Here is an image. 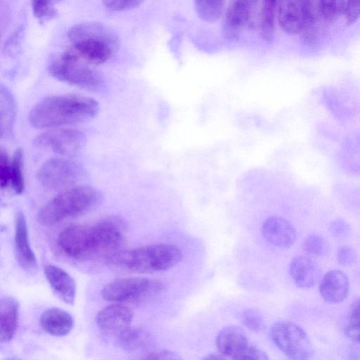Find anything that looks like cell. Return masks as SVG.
<instances>
[{"instance_id": "cell-19", "label": "cell", "mask_w": 360, "mask_h": 360, "mask_svg": "<svg viewBox=\"0 0 360 360\" xmlns=\"http://www.w3.org/2000/svg\"><path fill=\"white\" fill-rule=\"evenodd\" d=\"M250 1H233L226 11L223 31L226 38H237L248 26Z\"/></svg>"}, {"instance_id": "cell-35", "label": "cell", "mask_w": 360, "mask_h": 360, "mask_svg": "<svg viewBox=\"0 0 360 360\" xmlns=\"http://www.w3.org/2000/svg\"><path fill=\"white\" fill-rule=\"evenodd\" d=\"M236 360H269L266 354L260 348L249 345Z\"/></svg>"}, {"instance_id": "cell-2", "label": "cell", "mask_w": 360, "mask_h": 360, "mask_svg": "<svg viewBox=\"0 0 360 360\" xmlns=\"http://www.w3.org/2000/svg\"><path fill=\"white\" fill-rule=\"evenodd\" d=\"M99 110L95 99L78 94L46 97L35 104L28 115L35 128H51L87 121Z\"/></svg>"}, {"instance_id": "cell-15", "label": "cell", "mask_w": 360, "mask_h": 360, "mask_svg": "<svg viewBox=\"0 0 360 360\" xmlns=\"http://www.w3.org/2000/svg\"><path fill=\"white\" fill-rule=\"evenodd\" d=\"M216 345L219 354L236 360L250 345L245 331L236 326L222 328L216 337Z\"/></svg>"}, {"instance_id": "cell-32", "label": "cell", "mask_w": 360, "mask_h": 360, "mask_svg": "<svg viewBox=\"0 0 360 360\" xmlns=\"http://www.w3.org/2000/svg\"><path fill=\"white\" fill-rule=\"evenodd\" d=\"M330 233L335 238L343 239L347 238L351 233L349 224L342 219H336L329 225Z\"/></svg>"}, {"instance_id": "cell-3", "label": "cell", "mask_w": 360, "mask_h": 360, "mask_svg": "<svg viewBox=\"0 0 360 360\" xmlns=\"http://www.w3.org/2000/svg\"><path fill=\"white\" fill-rule=\"evenodd\" d=\"M183 257L176 245L158 243L120 250L106 262L113 269L136 274H153L170 269Z\"/></svg>"}, {"instance_id": "cell-29", "label": "cell", "mask_w": 360, "mask_h": 360, "mask_svg": "<svg viewBox=\"0 0 360 360\" xmlns=\"http://www.w3.org/2000/svg\"><path fill=\"white\" fill-rule=\"evenodd\" d=\"M31 6L34 16L41 23L44 22L57 15V9L51 1H31Z\"/></svg>"}, {"instance_id": "cell-24", "label": "cell", "mask_w": 360, "mask_h": 360, "mask_svg": "<svg viewBox=\"0 0 360 360\" xmlns=\"http://www.w3.org/2000/svg\"><path fill=\"white\" fill-rule=\"evenodd\" d=\"M1 134L11 131L15 117V102L11 93L6 87L1 86Z\"/></svg>"}, {"instance_id": "cell-17", "label": "cell", "mask_w": 360, "mask_h": 360, "mask_svg": "<svg viewBox=\"0 0 360 360\" xmlns=\"http://www.w3.org/2000/svg\"><path fill=\"white\" fill-rule=\"evenodd\" d=\"M319 292L328 303L343 302L349 292V281L347 275L340 270H330L321 279Z\"/></svg>"}, {"instance_id": "cell-33", "label": "cell", "mask_w": 360, "mask_h": 360, "mask_svg": "<svg viewBox=\"0 0 360 360\" xmlns=\"http://www.w3.org/2000/svg\"><path fill=\"white\" fill-rule=\"evenodd\" d=\"M11 160L6 151L0 153V184L1 188L9 186Z\"/></svg>"}, {"instance_id": "cell-6", "label": "cell", "mask_w": 360, "mask_h": 360, "mask_svg": "<svg viewBox=\"0 0 360 360\" xmlns=\"http://www.w3.org/2000/svg\"><path fill=\"white\" fill-rule=\"evenodd\" d=\"M72 50L68 49L52 58L48 65L50 75L60 81L81 88L96 90L103 85L99 72L83 62Z\"/></svg>"}, {"instance_id": "cell-23", "label": "cell", "mask_w": 360, "mask_h": 360, "mask_svg": "<svg viewBox=\"0 0 360 360\" xmlns=\"http://www.w3.org/2000/svg\"><path fill=\"white\" fill-rule=\"evenodd\" d=\"M276 16V1H262L257 28L261 37L267 41L274 39Z\"/></svg>"}, {"instance_id": "cell-8", "label": "cell", "mask_w": 360, "mask_h": 360, "mask_svg": "<svg viewBox=\"0 0 360 360\" xmlns=\"http://www.w3.org/2000/svg\"><path fill=\"white\" fill-rule=\"evenodd\" d=\"M270 337L274 345L291 360H309L314 354L306 332L292 321L274 323L270 329Z\"/></svg>"}, {"instance_id": "cell-37", "label": "cell", "mask_w": 360, "mask_h": 360, "mask_svg": "<svg viewBox=\"0 0 360 360\" xmlns=\"http://www.w3.org/2000/svg\"><path fill=\"white\" fill-rule=\"evenodd\" d=\"M142 360H182V359L173 351L162 349L150 353Z\"/></svg>"}, {"instance_id": "cell-26", "label": "cell", "mask_w": 360, "mask_h": 360, "mask_svg": "<svg viewBox=\"0 0 360 360\" xmlns=\"http://www.w3.org/2000/svg\"><path fill=\"white\" fill-rule=\"evenodd\" d=\"M195 11L202 20L207 22L217 20L221 15L224 8L222 1H195Z\"/></svg>"}, {"instance_id": "cell-9", "label": "cell", "mask_w": 360, "mask_h": 360, "mask_svg": "<svg viewBox=\"0 0 360 360\" xmlns=\"http://www.w3.org/2000/svg\"><path fill=\"white\" fill-rule=\"evenodd\" d=\"M81 174L78 165L68 159L54 158L46 161L37 172V179L45 188L65 191L77 181Z\"/></svg>"}, {"instance_id": "cell-41", "label": "cell", "mask_w": 360, "mask_h": 360, "mask_svg": "<svg viewBox=\"0 0 360 360\" xmlns=\"http://www.w3.org/2000/svg\"><path fill=\"white\" fill-rule=\"evenodd\" d=\"M6 360H19V359H14V358H11V359H8Z\"/></svg>"}, {"instance_id": "cell-30", "label": "cell", "mask_w": 360, "mask_h": 360, "mask_svg": "<svg viewBox=\"0 0 360 360\" xmlns=\"http://www.w3.org/2000/svg\"><path fill=\"white\" fill-rule=\"evenodd\" d=\"M243 324L250 330L259 332L264 326V320L260 311L255 309H248L241 315Z\"/></svg>"}, {"instance_id": "cell-25", "label": "cell", "mask_w": 360, "mask_h": 360, "mask_svg": "<svg viewBox=\"0 0 360 360\" xmlns=\"http://www.w3.org/2000/svg\"><path fill=\"white\" fill-rule=\"evenodd\" d=\"M23 153L20 148L14 152L11 160L9 186L17 194H21L25 188L23 176Z\"/></svg>"}, {"instance_id": "cell-13", "label": "cell", "mask_w": 360, "mask_h": 360, "mask_svg": "<svg viewBox=\"0 0 360 360\" xmlns=\"http://www.w3.org/2000/svg\"><path fill=\"white\" fill-rule=\"evenodd\" d=\"M14 250L19 266L25 271L33 273L37 269L35 254L31 248L25 217L18 212L15 221Z\"/></svg>"}, {"instance_id": "cell-21", "label": "cell", "mask_w": 360, "mask_h": 360, "mask_svg": "<svg viewBox=\"0 0 360 360\" xmlns=\"http://www.w3.org/2000/svg\"><path fill=\"white\" fill-rule=\"evenodd\" d=\"M20 304L11 297L0 300V342H8L15 334L18 326Z\"/></svg>"}, {"instance_id": "cell-27", "label": "cell", "mask_w": 360, "mask_h": 360, "mask_svg": "<svg viewBox=\"0 0 360 360\" xmlns=\"http://www.w3.org/2000/svg\"><path fill=\"white\" fill-rule=\"evenodd\" d=\"M345 1L324 0L318 1L319 15L325 24L335 22L343 15Z\"/></svg>"}, {"instance_id": "cell-18", "label": "cell", "mask_w": 360, "mask_h": 360, "mask_svg": "<svg viewBox=\"0 0 360 360\" xmlns=\"http://www.w3.org/2000/svg\"><path fill=\"white\" fill-rule=\"evenodd\" d=\"M289 273L297 288L308 289L320 279L321 270L312 259L306 256H297L290 262Z\"/></svg>"}, {"instance_id": "cell-12", "label": "cell", "mask_w": 360, "mask_h": 360, "mask_svg": "<svg viewBox=\"0 0 360 360\" xmlns=\"http://www.w3.org/2000/svg\"><path fill=\"white\" fill-rule=\"evenodd\" d=\"M134 314L127 306L113 304L101 309L96 316L99 329L108 334L120 333L131 327Z\"/></svg>"}, {"instance_id": "cell-5", "label": "cell", "mask_w": 360, "mask_h": 360, "mask_svg": "<svg viewBox=\"0 0 360 360\" xmlns=\"http://www.w3.org/2000/svg\"><path fill=\"white\" fill-rule=\"evenodd\" d=\"M101 199V192L94 187H71L60 192L40 209L38 221L44 226L54 225L94 209Z\"/></svg>"}, {"instance_id": "cell-7", "label": "cell", "mask_w": 360, "mask_h": 360, "mask_svg": "<svg viewBox=\"0 0 360 360\" xmlns=\"http://www.w3.org/2000/svg\"><path fill=\"white\" fill-rule=\"evenodd\" d=\"M164 289L163 283L142 277L119 278L110 281L101 290L102 297L114 302H142L158 295Z\"/></svg>"}, {"instance_id": "cell-34", "label": "cell", "mask_w": 360, "mask_h": 360, "mask_svg": "<svg viewBox=\"0 0 360 360\" xmlns=\"http://www.w3.org/2000/svg\"><path fill=\"white\" fill-rule=\"evenodd\" d=\"M343 15L348 25L354 23L360 17V1H345Z\"/></svg>"}, {"instance_id": "cell-36", "label": "cell", "mask_w": 360, "mask_h": 360, "mask_svg": "<svg viewBox=\"0 0 360 360\" xmlns=\"http://www.w3.org/2000/svg\"><path fill=\"white\" fill-rule=\"evenodd\" d=\"M105 6L110 10H123L134 8L142 3L140 0H105Z\"/></svg>"}, {"instance_id": "cell-1", "label": "cell", "mask_w": 360, "mask_h": 360, "mask_svg": "<svg viewBox=\"0 0 360 360\" xmlns=\"http://www.w3.org/2000/svg\"><path fill=\"white\" fill-rule=\"evenodd\" d=\"M122 242L121 226L112 221L70 226L62 231L57 238L60 250L75 259L103 257L107 261L120 250Z\"/></svg>"}, {"instance_id": "cell-11", "label": "cell", "mask_w": 360, "mask_h": 360, "mask_svg": "<svg viewBox=\"0 0 360 360\" xmlns=\"http://www.w3.org/2000/svg\"><path fill=\"white\" fill-rule=\"evenodd\" d=\"M276 15L283 31L295 34L302 32L307 20V1H276Z\"/></svg>"}, {"instance_id": "cell-14", "label": "cell", "mask_w": 360, "mask_h": 360, "mask_svg": "<svg viewBox=\"0 0 360 360\" xmlns=\"http://www.w3.org/2000/svg\"><path fill=\"white\" fill-rule=\"evenodd\" d=\"M262 234L271 245L281 248H289L297 240V231L294 226L286 219L271 216L262 226Z\"/></svg>"}, {"instance_id": "cell-40", "label": "cell", "mask_w": 360, "mask_h": 360, "mask_svg": "<svg viewBox=\"0 0 360 360\" xmlns=\"http://www.w3.org/2000/svg\"><path fill=\"white\" fill-rule=\"evenodd\" d=\"M202 360H226L221 354L212 353L206 355Z\"/></svg>"}, {"instance_id": "cell-16", "label": "cell", "mask_w": 360, "mask_h": 360, "mask_svg": "<svg viewBox=\"0 0 360 360\" xmlns=\"http://www.w3.org/2000/svg\"><path fill=\"white\" fill-rule=\"evenodd\" d=\"M44 274L54 293L65 303L72 305L76 297V283L65 270L53 264L44 266Z\"/></svg>"}, {"instance_id": "cell-22", "label": "cell", "mask_w": 360, "mask_h": 360, "mask_svg": "<svg viewBox=\"0 0 360 360\" xmlns=\"http://www.w3.org/2000/svg\"><path fill=\"white\" fill-rule=\"evenodd\" d=\"M120 346L127 351H137L150 345L151 336L146 330L129 327L117 335Z\"/></svg>"}, {"instance_id": "cell-20", "label": "cell", "mask_w": 360, "mask_h": 360, "mask_svg": "<svg viewBox=\"0 0 360 360\" xmlns=\"http://www.w3.org/2000/svg\"><path fill=\"white\" fill-rule=\"evenodd\" d=\"M39 322L46 333L56 337L67 335L74 326L72 316L59 308H50L43 311Z\"/></svg>"}, {"instance_id": "cell-28", "label": "cell", "mask_w": 360, "mask_h": 360, "mask_svg": "<svg viewBox=\"0 0 360 360\" xmlns=\"http://www.w3.org/2000/svg\"><path fill=\"white\" fill-rule=\"evenodd\" d=\"M302 248L310 255L322 257L328 254L330 244L323 236L314 233L305 238L302 243Z\"/></svg>"}, {"instance_id": "cell-10", "label": "cell", "mask_w": 360, "mask_h": 360, "mask_svg": "<svg viewBox=\"0 0 360 360\" xmlns=\"http://www.w3.org/2000/svg\"><path fill=\"white\" fill-rule=\"evenodd\" d=\"M84 141V134L70 128L55 129L38 134L33 143L41 148L51 149L63 155H69L77 152Z\"/></svg>"}, {"instance_id": "cell-31", "label": "cell", "mask_w": 360, "mask_h": 360, "mask_svg": "<svg viewBox=\"0 0 360 360\" xmlns=\"http://www.w3.org/2000/svg\"><path fill=\"white\" fill-rule=\"evenodd\" d=\"M356 250L348 245L341 246L337 252V261L344 266H350L357 261Z\"/></svg>"}, {"instance_id": "cell-39", "label": "cell", "mask_w": 360, "mask_h": 360, "mask_svg": "<svg viewBox=\"0 0 360 360\" xmlns=\"http://www.w3.org/2000/svg\"><path fill=\"white\" fill-rule=\"evenodd\" d=\"M349 321L360 323V297L354 301L352 305Z\"/></svg>"}, {"instance_id": "cell-38", "label": "cell", "mask_w": 360, "mask_h": 360, "mask_svg": "<svg viewBox=\"0 0 360 360\" xmlns=\"http://www.w3.org/2000/svg\"><path fill=\"white\" fill-rule=\"evenodd\" d=\"M345 335L354 342L360 343V323L349 321Z\"/></svg>"}, {"instance_id": "cell-4", "label": "cell", "mask_w": 360, "mask_h": 360, "mask_svg": "<svg viewBox=\"0 0 360 360\" xmlns=\"http://www.w3.org/2000/svg\"><path fill=\"white\" fill-rule=\"evenodd\" d=\"M72 50L81 59L99 64L109 60L117 51L119 39L111 28L98 22H81L68 32Z\"/></svg>"}]
</instances>
